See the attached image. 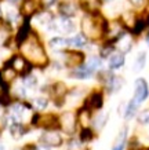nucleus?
I'll return each instance as SVG.
<instances>
[{"instance_id":"5701e85b","label":"nucleus","mask_w":149,"mask_h":150,"mask_svg":"<svg viewBox=\"0 0 149 150\" xmlns=\"http://www.w3.org/2000/svg\"><path fill=\"white\" fill-rule=\"evenodd\" d=\"M91 74H93V73H91L86 66L77 68L76 70H73V73H72V76H75V77H77V79H88Z\"/></svg>"},{"instance_id":"4468645a","label":"nucleus","mask_w":149,"mask_h":150,"mask_svg":"<svg viewBox=\"0 0 149 150\" xmlns=\"http://www.w3.org/2000/svg\"><path fill=\"white\" fill-rule=\"evenodd\" d=\"M106 86H108L109 91L111 92H115V91H119L123 86V79L122 77H116V76H112L106 80Z\"/></svg>"},{"instance_id":"c9c22d12","label":"nucleus","mask_w":149,"mask_h":150,"mask_svg":"<svg viewBox=\"0 0 149 150\" xmlns=\"http://www.w3.org/2000/svg\"><path fill=\"white\" fill-rule=\"evenodd\" d=\"M24 84H25V86H29V87H33L35 84H36V79L35 77H26L25 80H24Z\"/></svg>"},{"instance_id":"e433bc0d","label":"nucleus","mask_w":149,"mask_h":150,"mask_svg":"<svg viewBox=\"0 0 149 150\" xmlns=\"http://www.w3.org/2000/svg\"><path fill=\"white\" fill-rule=\"evenodd\" d=\"M128 1H130L134 7H141V6L144 4V0H128Z\"/></svg>"},{"instance_id":"423d86ee","label":"nucleus","mask_w":149,"mask_h":150,"mask_svg":"<svg viewBox=\"0 0 149 150\" xmlns=\"http://www.w3.org/2000/svg\"><path fill=\"white\" fill-rule=\"evenodd\" d=\"M10 68H13L15 72H19V73H28L31 70V65L28 64V61L22 57H14L11 58L9 64Z\"/></svg>"},{"instance_id":"4c0bfd02","label":"nucleus","mask_w":149,"mask_h":150,"mask_svg":"<svg viewBox=\"0 0 149 150\" xmlns=\"http://www.w3.org/2000/svg\"><path fill=\"white\" fill-rule=\"evenodd\" d=\"M54 1H55V0H47V4H53Z\"/></svg>"},{"instance_id":"f03ea898","label":"nucleus","mask_w":149,"mask_h":150,"mask_svg":"<svg viewBox=\"0 0 149 150\" xmlns=\"http://www.w3.org/2000/svg\"><path fill=\"white\" fill-rule=\"evenodd\" d=\"M108 25L109 23L105 21V18L95 13V15H87L86 18H83L81 26H83L84 36L91 37V39H99L106 32Z\"/></svg>"},{"instance_id":"393cba45","label":"nucleus","mask_w":149,"mask_h":150,"mask_svg":"<svg viewBox=\"0 0 149 150\" xmlns=\"http://www.w3.org/2000/svg\"><path fill=\"white\" fill-rule=\"evenodd\" d=\"M145 61H146V54H145V52H140L135 59V64H134V70H135V72H140L141 69H144Z\"/></svg>"},{"instance_id":"6ab92c4d","label":"nucleus","mask_w":149,"mask_h":150,"mask_svg":"<svg viewBox=\"0 0 149 150\" xmlns=\"http://www.w3.org/2000/svg\"><path fill=\"white\" fill-rule=\"evenodd\" d=\"M28 37H29V23H28V21H25L22 26L19 28L18 33H17V41L18 43H24Z\"/></svg>"},{"instance_id":"20e7f679","label":"nucleus","mask_w":149,"mask_h":150,"mask_svg":"<svg viewBox=\"0 0 149 150\" xmlns=\"http://www.w3.org/2000/svg\"><path fill=\"white\" fill-rule=\"evenodd\" d=\"M33 123L37 124L39 127L53 129V128H57L59 125V120L53 114H46V116H35Z\"/></svg>"},{"instance_id":"f3484780","label":"nucleus","mask_w":149,"mask_h":150,"mask_svg":"<svg viewBox=\"0 0 149 150\" xmlns=\"http://www.w3.org/2000/svg\"><path fill=\"white\" fill-rule=\"evenodd\" d=\"M124 64V57H123L122 52H119V54H113L109 59V66L111 69H119L120 66H123Z\"/></svg>"},{"instance_id":"4be33fe9","label":"nucleus","mask_w":149,"mask_h":150,"mask_svg":"<svg viewBox=\"0 0 149 150\" xmlns=\"http://www.w3.org/2000/svg\"><path fill=\"white\" fill-rule=\"evenodd\" d=\"M84 66L93 73V72H95V70H98V69L101 68V59L97 58V57H93V58H90L88 61H87V64L84 65Z\"/></svg>"},{"instance_id":"a878e982","label":"nucleus","mask_w":149,"mask_h":150,"mask_svg":"<svg viewBox=\"0 0 149 150\" xmlns=\"http://www.w3.org/2000/svg\"><path fill=\"white\" fill-rule=\"evenodd\" d=\"M53 92L57 98H62L65 94H66V87L62 83H57L54 87H53Z\"/></svg>"},{"instance_id":"7c9ffc66","label":"nucleus","mask_w":149,"mask_h":150,"mask_svg":"<svg viewBox=\"0 0 149 150\" xmlns=\"http://www.w3.org/2000/svg\"><path fill=\"white\" fill-rule=\"evenodd\" d=\"M106 120H108V114H99L98 117L95 118V127L98 128H102L105 125V123H106Z\"/></svg>"},{"instance_id":"f704fd0d","label":"nucleus","mask_w":149,"mask_h":150,"mask_svg":"<svg viewBox=\"0 0 149 150\" xmlns=\"http://www.w3.org/2000/svg\"><path fill=\"white\" fill-rule=\"evenodd\" d=\"M113 51V47L112 46H108V47H104L102 50H101V57H108L111 52Z\"/></svg>"},{"instance_id":"9d476101","label":"nucleus","mask_w":149,"mask_h":150,"mask_svg":"<svg viewBox=\"0 0 149 150\" xmlns=\"http://www.w3.org/2000/svg\"><path fill=\"white\" fill-rule=\"evenodd\" d=\"M102 94L101 92H93L90 96H88V99H87V109L91 108V109H99L101 106H102Z\"/></svg>"},{"instance_id":"1a4fd4ad","label":"nucleus","mask_w":149,"mask_h":150,"mask_svg":"<svg viewBox=\"0 0 149 150\" xmlns=\"http://www.w3.org/2000/svg\"><path fill=\"white\" fill-rule=\"evenodd\" d=\"M41 141L44 142L47 146H59L62 143V138L59 137V134H57V132L50 131V132H46L43 135Z\"/></svg>"},{"instance_id":"f257e3e1","label":"nucleus","mask_w":149,"mask_h":150,"mask_svg":"<svg viewBox=\"0 0 149 150\" xmlns=\"http://www.w3.org/2000/svg\"><path fill=\"white\" fill-rule=\"evenodd\" d=\"M22 52L29 62L37 65V66H44L47 64V55H46L41 44L35 36L28 37L26 40L24 41Z\"/></svg>"},{"instance_id":"2f4dec72","label":"nucleus","mask_w":149,"mask_h":150,"mask_svg":"<svg viewBox=\"0 0 149 150\" xmlns=\"http://www.w3.org/2000/svg\"><path fill=\"white\" fill-rule=\"evenodd\" d=\"M33 105H35L36 109L43 110L47 108V99H44V98H36V99L33 100Z\"/></svg>"},{"instance_id":"cd10ccee","label":"nucleus","mask_w":149,"mask_h":150,"mask_svg":"<svg viewBox=\"0 0 149 150\" xmlns=\"http://www.w3.org/2000/svg\"><path fill=\"white\" fill-rule=\"evenodd\" d=\"M135 19L137 18L134 17V14L130 13V11H128V13H124V14H123V17H122V21L126 23V25H128V28H130V29H133L134 23H135Z\"/></svg>"},{"instance_id":"a19ab883","label":"nucleus","mask_w":149,"mask_h":150,"mask_svg":"<svg viewBox=\"0 0 149 150\" xmlns=\"http://www.w3.org/2000/svg\"><path fill=\"white\" fill-rule=\"evenodd\" d=\"M0 150H4V147H3V146L0 145Z\"/></svg>"},{"instance_id":"bb28decb","label":"nucleus","mask_w":149,"mask_h":150,"mask_svg":"<svg viewBox=\"0 0 149 150\" xmlns=\"http://www.w3.org/2000/svg\"><path fill=\"white\" fill-rule=\"evenodd\" d=\"M138 106H140V105L137 103L135 100H134V99H131V100H130V103L127 105V109H126V117H127V118L133 117V116L135 114L137 109H138Z\"/></svg>"},{"instance_id":"412c9836","label":"nucleus","mask_w":149,"mask_h":150,"mask_svg":"<svg viewBox=\"0 0 149 150\" xmlns=\"http://www.w3.org/2000/svg\"><path fill=\"white\" fill-rule=\"evenodd\" d=\"M68 44L69 46H73V47H83L86 44V36H84V35H76V36H73L72 39H69Z\"/></svg>"},{"instance_id":"ddd939ff","label":"nucleus","mask_w":149,"mask_h":150,"mask_svg":"<svg viewBox=\"0 0 149 150\" xmlns=\"http://www.w3.org/2000/svg\"><path fill=\"white\" fill-rule=\"evenodd\" d=\"M68 46H69L68 40L63 39V37H54V39L50 40V47L55 51H62V50H65Z\"/></svg>"},{"instance_id":"b1692460","label":"nucleus","mask_w":149,"mask_h":150,"mask_svg":"<svg viewBox=\"0 0 149 150\" xmlns=\"http://www.w3.org/2000/svg\"><path fill=\"white\" fill-rule=\"evenodd\" d=\"M15 74H17V72H15L13 68H10V66H6V69L3 70V74H1V77H3V81H4V83L13 81L14 79H15Z\"/></svg>"},{"instance_id":"58836bf2","label":"nucleus","mask_w":149,"mask_h":150,"mask_svg":"<svg viewBox=\"0 0 149 150\" xmlns=\"http://www.w3.org/2000/svg\"><path fill=\"white\" fill-rule=\"evenodd\" d=\"M146 43H148V46H149V35L146 36Z\"/></svg>"},{"instance_id":"79ce46f5","label":"nucleus","mask_w":149,"mask_h":150,"mask_svg":"<svg viewBox=\"0 0 149 150\" xmlns=\"http://www.w3.org/2000/svg\"><path fill=\"white\" fill-rule=\"evenodd\" d=\"M105 1H111V0H105Z\"/></svg>"},{"instance_id":"0eeeda50","label":"nucleus","mask_w":149,"mask_h":150,"mask_svg":"<svg viewBox=\"0 0 149 150\" xmlns=\"http://www.w3.org/2000/svg\"><path fill=\"white\" fill-rule=\"evenodd\" d=\"M84 61V54L83 52H79V51H69L66 52V57H65V62L69 68H76V66H80Z\"/></svg>"},{"instance_id":"c85d7f7f","label":"nucleus","mask_w":149,"mask_h":150,"mask_svg":"<svg viewBox=\"0 0 149 150\" xmlns=\"http://www.w3.org/2000/svg\"><path fill=\"white\" fill-rule=\"evenodd\" d=\"M11 134H13L15 138H19V137H21V135L24 134L22 125H21V124H18V123L11 124Z\"/></svg>"},{"instance_id":"7ed1b4c3","label":"nucleus","mask_w":149,"mask_h":150,"mask_svg":"<svg viewBox=\"0 0 149 150\" xmlns=\"http://www.w3.org/2000/svg\"><path fill=\"white\" fill-rule=\"evenodd\" d=\"M59 127L62 128L65 134H73L75 127H76V114L72 112H65V113L59 117Z\"/></svg>"},{"instance_id":"f8f14e48","label":"nucleus","mask_w":149,"mask_h":150,"mask_svg":"<svg viewBox=\"0 0 149 150\" xmlns=\"http://www.w3.org/2000/svg\"><path fill=\"white\" fill-rule=\"evenodd\" d=\"M55 29H58L59 32H63V33H71L75 29V25H73L71 21H69L68 18H61L58 21V23H55Z\"/></svg>"},{"instance_id":"6e6552de","label":"nucleus","mask_w":149,"mask_h":150,"mask_svg":"<svg viewBox=\"0 0 149 150\" xmlns=\"http://www.w3.org/2000/svg\"><path fill=\"white\" fill-rule=\"evenodd\" d=\"M40 7V1L39 0H24L22 6H21V13L25 17H29L32 14H35Z\"/></svg>"},{"instance_id":"aec40b11","label":"nucleus","mask_w":149,"mask_h":150,"mask_svg":"<svg viewBox=\"0 0 149 150\" xmlns=\"http://www.w3.org/2000/svg\"><path fill=\"white\" fill-rule=\"evenodd\" d=\"M81 4H83V8L86 10V11L94 14V13H97L95 10L98 8L99 0H81Z\"/></svg>"},{"instance_id":"39448f33","label":"nucleus","mask_w":149,"mask_h":150,"mask_svg":"<svg viewBox=\"0 0 149 150\" xmlns=\"http://www.w3.org/2000/svg\"><path fill=\"white\" fill-rule=\"evenodd\" d=\"M148 94H149V88L146 81L144 79H138L135 81V91H134V98L133 99L140 105L141 102H144L148 98Z\"/></svg>"},{"instance_id":"9b49d317","label":"nucleus","mask_w":149,"mask_h":150,"mask_svg":"<svg viewBox=\"0 0 149 150\" xmlns=\"http://www.w3.org/2000/svg\"><path fill=\"white\" fill-rule=\"evenodd\" d=\"M76 10H77L76 4H73L72 1H63V3L59 4V11H61V14H62L65 18L75 15V14H76Z\"/></svg>"},{"instance_id":"2eb2a0df","label":"nucleus","mask_w":149,"mask_h":150,"mask_svg":"<svg viewBox=\"0 0 149 150\" xmlns=\"http://www.w3.org/2000/svg\"><path fill=\"white\" fill-rule=\"evenodd\" d=\"M126 138H127V128H123L120 134L118 135L116 141L113 143L112 150H123L124 149V145H126Z\"/></svg>"},{"instance_id":"72a5a7b5","label":"nucleus","mask_w":149,"mask_h":150,"mask_svg":"<svg viewBox=\"0 0 149 150\" xmlns=\"http://www.w3.org/2000/svg\"><path fill=\"white\" fill-rule=\"evenodd\" d=\"M0 103L1 105H9L10 103V96H9V94H7L6 90L0 91Z\"/></svg>"},{"instance_id":"473e14b6","label":"nucleus","mask_w":149,"mask_h":150,"mask_svg":"<svg viewBox=\"0 0 149 150\" xmlns=\"http://www.w3.org/2000/svg\"><path fill=\"white\" fill-rule=\"evenodd\" d=\"M138 121H140L141 124H149V109H146V110H144L142 113H140Z\"/></svg>"},{"instance_id":"dca6fc26","label":"nucleus","mask_w":149,"mask_h":150,"mask_svg":"<svg viewBox=\"0 0 149 150\" xmlns=\"http://www.w3.org/2000/svg\"><path fill=\"white\" fill-rule=\"evenodd\" d=\"M116 44H118V48L122 51V52H127V51L131 50V39L127 36L126 33H124L122 37H119V40L116 41Z\"/></svg>"},{"instance_id":"c756f323","label":"nucleus","mask_w":149,"mask_h":150,"mask_svg":"<svg viewBox=\"0 0 149 150\" xmlns=\"http://www.w3.org/2000/svg\"><path fill=\"white\" fill-rule=\"evenodd\" d=\"M80 139L81 142H90L93 139V131L90 128H83V131L80 134Z\"/></svg>"},{"instance_id":"a211bd4d","label":"nucleus","mask_w":149,"mask_h":150,"mask_svg":"<svg viewBox=\"0 0 149 150\" xmlns=\"http://www.w3.org/2000/svg\"><path fill=\"white\" fill-rule=\"evenodd\" d=\"M77 120H79V123L83 125V128H87V125L90 124L91 121V114H90V110L87 109H83L79 112V116H77Z\"/></svg>"},{"instance_id":"37998d69","label":"nucleus","mask_w":149,"mask_h":150,"mask_svg":"<svg viewBox=\"0 0 149 150\" xmlns=\"http://www.w3.org/2000/svg\"><path fill=\"white\" fill-rule=\"evenodd\" d=\"M148 150H149V149H148Z\"/></svg>"},{"instance_id":"ea45409f","label":"nucleus","mask_w":149,"mask_h":150,"mask_svg":"<svg viewBox=\"0 0 149 150\" xmlns=\"http://www.w3.org/2000/svg\"><path fill=\"white\" fill-rule=\"evenodd\" d=\"M10 1H11V3H17L18 0H10Z\"/></svg>"}]
</instances>
